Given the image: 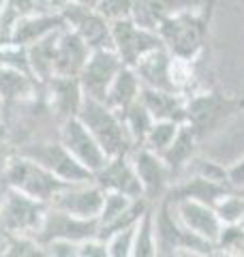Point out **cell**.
Wrapping results in <instances>:
<instances>
[{"label":"cell","instance_id":"cell-1","mask_svg":"<svg viewBox=\"0 0 244 257\" xmlns=\"http://www.w3.org/2000/svg\"><path fill=\"white\" fill-rule=\"evenodd\" d=\"M214 3L216 0H206L201 7L180 11L159 24L157 32L163 45L180 64H193L206 52Z\"/></svg>","mask_w":244,"mask_h":257},{"label":"cell","instance_id":"cell-2","mask_svg":"<svg viewBox=\"0 0 244 257\" xmlns=\"http://www.w3.org/2000/svg\"><path fill=\"white\" fill-rule=\"evenodd\" d=\"M244 111V96L221 90H203L186 94V124H191L199 142L221 133L235 116Z\"/></svg>","mask_w":244,"mask_h":257},{"label":"cell","instance_id":"cell-3","mask_svg":"<svg viewBox=\"0 0 244 257\" xmlns=\"http://www.w3.org/2000/svg\"><path fill=\"white\" fill-rule=\"evenodd\" d=\"M154 234H157V255L172 257L180 253L193 255H214L216 244L193 234L178 221L174 204L167 197L154 204Z\"/></svg>","mask_w":244,"mask_h":257},{"label":"cell","instance_id":"cell-4","mask_svg":"<svg viewBox=\"0 0 244 257\" xmlns=\"http://www.w3.org/2000/svg\"><path fill=\"white\" fill-rule=\"evenodd\" d=\"M77 118L86 124L96 142L101 144L107 157L116 155H131L133 152V140L129 135L125 120L116 109H111L105 101H96L90 96H84V103L79 107Z\"/></svg>","mask_w":244,"mask_h":257},{"label":"cell","instance_id":"cell-5","mask_svg":"<svg viewBox=\"0 0 244 257\" xmlns=\"http://www.w3.org/2000/svg\"><path fill=\"white\" fill-rule=\"evenodd\" d=\"M15 152L22 157L32 159L35 163L43 165L64 182H86L94 180V174L86 170L79 161L64 148V144L56 138H37L30 142H22L15 146Z\"/></svg>","mask_w":244,"mask_h":257},{"label":"cell","instance_id":"cell-6","mask_svg":"<svg viewBox=\"0 0 244 257\" xmlns=\"http://www.w3.org/2000/svg\"><path fill=\"white\" fill-rule=\"evenodd\" d=\"M47 202H41L22 193L18 189L7 187L3 204H0V234L3 236H37L47 212Z\"/></svg>","mask_w":244,"mask_h":257},{"label":"cell","instance_id":"cell-7","mask_svg":"<svg viewBox=\"0 0 244 257\" xmlns=\"http://www.w3.org/2000/svg\"><path fill=\"white\" fill-rule=\"evenodd\" d=\"M3 180L7 187L11 189H18L22 193H26V195L35 197V199H41V202H47L50 204V199L58 193L64 184L56 174H52L50 170H45L43 165L35 163L32 159L28 157H22V155H15L11 157L9 165H7L5 170V176Z\"/></svg>","mask_w":244,"mask_h":257},{"label":"cell","instance_id":"cell-8","mask_svg":"<svg viewBox=\"0 0 244 257\" xmlns=\"http://www.w3.org/2000/svg\"><path fill=\"white\" fill-rule=\"evenodd\" d=\"M111 39L113 50L127 67H135L146 54L163 47V41L157 30L140 26L133 18L111 22Z\"/></svg>","mask_w":244,"mask_h":257},{"label":"cell","instance_id":"cell-9","mask_svg":"<svg viewBox=\"0 0 244 257\" xmlns=\"http://www.w3.org/2000/svg\"><path fill=\"white\" fill-rule=\"evenodd\" d=\"M64 24L75 30L77 35L88 43L90 50H113L111 39V22L94 9V5H84L71 0L60 9Z\"/></svg>","mask_w":244,"mask_h":257},{"label":"cell","instance_id":"cell-10","mask_svg":"<svg viewBox=\"0 0 244 257\" xmlns=\"http://www.w3.org/2000/svg\"><path fill=\"white\" fill-rule=\"evenodd\" d=\"M99 227H101L99 219H81V216L58 210V208H54V206H47L43 223H41L35 238L41 244L50 242V240H56V238L73 240V242H84L88 238L99 236Z\"/></svg>","mask_w":244,"mask_h":257},{"label":"cell","instance_id":"cell-11","mask_svg":"<svg viewBox=\"0 0 244 257\" xmlns=\"http://www.w3.org/2000/svg\"><path fill=\"white\" fill-rule=\"evenodd\" d=\"M58 140L64 144V148L92 174L96 170H101L105 165V161L109 159L105 155V150L101 148V144L96 142V138L88 131L86 124L81 122L77 116L62 120L58 126Z\"/></svg>","mask_w":244,"mask_h":257},{"label":"cell","instance_id":"cell-12","mask_svg":"<svg viewBox=\"0 0 244 257\" xmlns=\"http://www.w3.org/2000/svg\"><path fill=\"white\" fill-rule=\"evenodd\" d=\"M122 67H125V62L120 60L116 50H92L79 73V84L81 90H84V96L105 101V94H107L113 77L118 75Z\"/></svg>","mask_w":244,"mask_h":257},{"label":"cell","instance_id":"cell-13","mask_svg":"<svg viewBox=\"0 0 244 257\" xmlns=\"http://www.w3.org/2000/svg\"><path fill=\"white\" fill-rule=\"evenodd\" d=\"M105 191L94 180L69 182L50 199V206L64 210L81 219H99L103 208Z\"/></svg>","mask_w":244,"mask_h":257},{"label":"cell","instance_id":"cell-14","mask_svg":"<svg viewBox=\"0 0 244 257\" xmlns=\"http://www.w3.org/2000/svg\"><path fill=\"white\" fill-rule=\"evenodd\" d=\"M131 161H133V167L137 172V178L142 182L144 197L148 199V202L157 204L159 199L167 195V191L174 182V176L169 172V167L165 165V161L161 159V155L148 150L146 146L135 148L131 152Z\"/></svg>","mask_w":244,"mask_h":257},{"label":"cell","instance_id":"cell-15","mask_svg":"<svg viewBox=\"0 0 244 257\" xmlns=\"http://www.w3.org/2000/svg\"><path fill=\"white\" fill-rule=\"evenodd\" d=\"M178 62L172 54L165 50V45L146 54L144 58L135 64V73L142 79V86L148 88H159V90H176L184 92V88L178 77Z\"/></svg>","mask_w":244,"mask_h":257},{"label":"cell","instance_id":"cell-16","mask_svg":"<svg viewBox=\"0 0 244 257\" xmlns=\"http://www.w3.org/2000/svg\"><path fill=\"white\" fill-rule=\"evenodd\" d=\"M94 182L103 191L125 193L129 197H144L142 182L137 178V172L133 167L131 155H116L105 161L101 170L94 172Z\"/></svg>","mask_w":244,"mask_h":257},{"label":"cell","instance_id":"cell-17","mask_svg":"<svg viewBox=\"0 0 244 257\" xmlns=\"http://www.w3.org/2000/svg\"><path fill=\"white\" fill-rule=\"evenodd\" d=\"M62 15L56 13V11H32L24 18L15 20L13 26L7 32V39L5 41L15 43V45H22V47H28L30 43L39 41L52 32H58L60 28H64Z\"/></svg>","mask_w":244,"mask_h":257},{"label":"cell","instance_id":"cell-18","mask_svg":"<svg viewBox=\"0 0 244 257\" xmlns=\"http://www.w3.org/2000/svg\"><path fill=\"white\" fill-rule=\"evenodd\" d=\"M43 86H45V101L58 122L79 114V107L84 103V90H81L79 77L56 75Z\"/></svg>","mask_w":244,"mask_h":257},{"label":"cell","instance_id":"cell-19","mask_svg":"<svg viewBox=\"0 0 244 257\" xmlns=\"http://www.w3.org/2000/svg\"><path fill=\"white\" fill-rule=\"evenodd\" d=\"M229 191H233L229 184H221V182L208 180V178H203V176H195V174H184L172 182V187H169L165 197L169 202L193 199V202H201V204H208L214 208V204L221 197H225Z\"/></svg>","mask_w":244,"mask_h":257},{"label":"cell","instance_id":"cell-20","mask_svg":"<svg viewBox=\"0 0 244 257\" xmlns=\"http://www.w3.org/2000/svg\"><path fill=\"white\" fill-rule=\"evenodd\" d=\"M90 47L81 39L75 30H71L69 26H64L58 32L56 39V75L62 77H79L81 69L90 56Z\"/></svg>","mask_w":244,"mask_h":257},{"label":"cell","instance_id":"cell-21","mask_svg":"<svg viewBox=\"0 0 244 257\" xmlns=\"http://www.w3.org/2000/svg\"><path fill=\"white\" fill-rule=\"evenodd\" d=\"M172 204H174L178 221H180L186 229L216 244V238H218V231H221L223 223L212 206L193 202V199H180V202H172Z\"/></svg>","mask_w":244,"mask_h":257},{"label":"cell","instance_id":"cell-22","mask_svg":"<svg viewBox=\"0 0 244 257\" xmlns=\"http://www.w3.org/2000/svg\"><path fill=\"white\" fill-rule=\"evenodd\" d=\"M140 101L152 114L154 120H174L186 122V94L176 90H159V88L142 86Z\"/></svg>","mask_w":244,"mask_h":257},{"label":"cell","instance_id":"cell-23","mask_svg":"<svg viewBox=\"0 0 244 257\" xmlns=\"http://www.w3.org/2000/svg\"><path fill=\"white\" fill-rule=\"evenodd\" d=\"M206 0H135L131 18L140 26L157 30L163 20L172 18V15L201 7Z\"/></svg>","mask_w":244,"mask_h":257},{"label":"cell","instance_id":"cell-24","mask_svg":"<svg viewBox=\"0 0 244 257\" xmlns=\"http://www.w3.org/2000/svg\"><path fill=\"white\" fill-rule=\"evenodd\" d=\"M199 138L195 135V131L191 128V124L182 122L178 128L174 142L167 146V150L161 155V159L165 161V165L169 167L174 180H178L182 176V172L186 170V165L197 157V148H199Z\"/></svg>","mask_w":244,"mask_h":257},{"label":"cell","instance_id":"cell-25","mask_svg":"<svg viewBox=\"0 0 244 257\" xmlns=\"http://www.w3.org/2000/svg\"><path fill=\"white\" fill-rule=\"evenodd\" d=\"M43 92V84L24 71L0 64V99L3 103L28 101Z\"/></svg>","mask_w":244,"mask_h":257},{"label":"cell","instance_id":"cell-26","mask_svg":"<svg viewBox=\"0 0 244 257\" xmlns=\"http://www.w3.org/2000/svg\"><path fill=\"white\" fill-rule=\"evenodd\" d=\"M58 32H52V35L39 39V41L30 43L26 47L30 71H32V75H35V79H39L41 84H47L50 79L56 77L54 64H56V39H58Z\"/></svg>","mask_w":244,"mask_h":257},{"label":"cell","instance_id":"cell-27","mask_svg":"<svg viewBox=\"0 0 244 257\" xmlns=\"http://www.w3.org/2000/svg\"><path fill=\"white\" fill-rule=\"evenodd\" d=\"M142 94V79L137 77L135 69L133 67H122L118 71V75L113 77V82L109 86L107 94H105V103L111 107V109H125L129 107L131 103H135L137 99H140Z\"/></svg>","mask_w":244,"mask_h":257},{"label":"cell","instance_id":"cell-28","mask_svg":"<svg viewBox=\"0 0 244 257\" xmlns=\"http://www.w3.org/2000/svg\"><path fill=\"white\" fill-rule=\"evenodd\" d=\"M118 114L122 116V120H125V126H127L129 135H131V140H133V146H135V148L144 146L146 135H148L150 126L154 124V118H152L150 111L146 109V105H144L140 99H137V101L131 103L129 107L120 109ZM135 148H133V150H135Z\"/></svg>","mask_w":244,"mask_h":257},{"label":"cell","instance_id":"cell-29","mask_svg":"<svg viewBox=\"0 0 244 257\" xmlns=\"http://www.w3.org/2000/svg\"><path fill=\"white\" fill-rule=\"evenodd\" d=\"M133 257H157V234H154V204L142 214L135 225Z\"/></svg>","mask_w":244,"mask_h":257},{"label":"cell","instance_id":"cell-30","mask_svg":"<svg viewBox=\"0 0 244 257\" xmlns=\"http://www.w3.org/2000/svg\"><path fill=\"white\" fill-rule=\"evenodd\" d=\"M178 128H180V122H174V120H154V124L150 126L144 140V146L157 155H163L169 144L174 142Z\"/></svg>","mask_w":244,"mask_h":257},{"label":"cell","instance_id":"cell-31","mask_svg":"<svg viewBox=\"0 0 244 257\" xmlns=\"http://www.w3.org/2000/svg\"><path fill=\"white\" fill-rule=\"evenodd\" d=\"M0 255L5 257H45V248L35 236H5Z\"/></svg>","mask_w":244,"mask_h":257},{"label":"cell","instance_id":"cell-32","mask_svg":"<svg viewBox=\"0 0 244 257\" xmlns=\"http://www.w3.org/2000/svg\"><path fill=\"white\" fill-rule=\"evenodd\" d=\"M214 212L218 214L221 223H242L244 221V195L238 189L229 191L225 197H221L214 204Z\"/></svg>","mask_w":244,"mask_h":257},{"label":"cell","instance_id":"cell-33","mask_svg":"<svg viewBox=\"0 0 244 257\" xmlns=\"http://www.w3.org/2000/svg\"><path fill=\"white\" fill-rule=\"evenodd\" d=\"M37 11V0H5V9L0 15V37L7 39V32L15 20Z\"/></svg>","mask_w":244,"mask_h":257},{"label":"cell","instance_id":"cell-34","mask_svg":"<svg viewBox=\"0 0 244 257\" xmlns=\"http://www.w3.org/2000/svg\"><path fill=\"white\" fill-rule=\"evenodd\" d=\"M184 174H195V176H203V178L221 182V184H229V182H227V167L225 165L216 163V161H210V159H201V157H195L191 163L186 165V170L182 172V176ZM229 187H231V184H229Z\"/></svg>","mask_w":244,"mask_h":257},{"label":"cell","instance_id":"cell-35","mask_svg":"<svg viewBox=\"0 0 244 257\" xmlns=\"http://www.w3.org/2000/svg\"><path fill=\"white\" fill-rule=\"evenodd\" d=\"M244 248V221L242 223H225L216 238V251L229 253Z\"/></svg>","mask_w":244,"mask_h":257},{"label":"cell","instance_id":"cell-36","mask_svg":"<svg viewBox=\"0 0 244 257\" xmlns=\"http://www.w3.org/2000/svg\"><path fill=\"white\" fill-rule=\"evenodd\" d=\"M135 202V197H129L125 193H113V191H105V199H103V208L99 214V223L107 225L109 221H113L118 214H122L129 206Z\"/></svg>","mask_w":244,"mask_h":257},{"label":"cell","instance_id":"cell-37","mask_svg":"<svg viewBox=\"0 0 244 257\" xmlns=\"http://www.w3.org/2000/svg\"><path fill=\"white\" fill-rule=\"evenodd\" d=\"M137 225V223H135ZM135 225L127 229H120L111 234L105 242H107L109 257H133V240H135Z\"/></svg>","mask_w":244,"mask_h":257},{"label":"cell","instance_id":"cell-38","mask_svg":"<svg viewBox=\"0 0 244 257\" xmlns=\"http://www.w3.org/2000/svg\"><path fill=\"white\" fill-rule=\"evenodd\" d=\"M133 5L135 0H94V9L109 22L131 18Z\"/></svg>","mask_w":244,"mask_h":257},{"label":"cell","instance_id":"cell-39","mask_svg":"<svg viewBox=\"0 0 244 257\" xmlns=\"http://www.w3.org/2000/svg\"><path fill=\"white\" fill-rule=\"evenodd\" d=\"M45 257H79V242L64 238H56L43 244Z\"/></svg>","mask_w":244,"mask_h":257},{"label":"cell","instance_id":"cell-40","mask_svg":"<svg viewBox=\"0 0 244 257\" xmlns=\"http://www.w3.org/2000/svg\"><path fill=\"white\" fill-rule=\"evenodd\" d=\"M79 257H109L107 242L99 236L84 240V242H79Z\"/></svg>","mask_w":244,"mask_h":257},{"label":"cell","instance_id":"cell-41","mask_svg":"<svg viewBox=\"0 0 244 257\" xmlns=\"http://www.w3.org/2000/svg\"><path fill=\"white\" fill-rule=\"evenodd\" d=\"M13 155H15V146L9 142V138L5 135L3 128H0V180H3L5 170H7V165H9Z\"/></svg>","mask_w":244,"mask_h":257},{"label":"cell","instance_id":"cell-42","mask_svg":"<svg viewBox=\"0 0 244 257\" xmlns=\"http://www.w3.org/2000/svg\"><path fill=\"white\" fill-rule=\"evenodd\" d=\"M227 182H229L233 189L244 187V157L238 159L235 163L227 165Z\"/></svg>","mask_w":244,"mask_h":257},{"label":"cell","instance_id":"cell-43","mask_svg":"<svg viewBox=\"0 0 244 257\" xmlns=\"http://www.w3.org/2000/svg\"><path fill=\"white\" fill-rule=\"evenodd\" d=\"M71 0H37V11H56L60 13L64 5H69Z\"/></svg>","mask_w":244,"mask_h":257},{"label":"cell","instance_id":"cell-44","mask_svg":"<svg viewBox=\"0 0 244 257\" xmlns=\"http://www.w3.org/2000/svg\"><path fill=\"white\" fill-rule=\"evenodd\" d=\"M5 191H7V184H5V180H0V204H3ZM3 244H5V236H3V234H0V251H3Z\"/></svg>","mask_w":244,"mask_h":257},{"label":"cell","instance_id":"cell-45","mask_svg":"<svg viewBox=\"0 0 244 257\" xmlns=\"http://www.w3.org/2000/svg\"><path fill=\"white\" fill-rule=\"evenodd\" d=\"M3 111H5V103H3V99H0V122H3Z\"/></svg>","mask_w":244,"mask_h":257},{"label":"cell","instance_id":"cell-46","mask_svg":"<svg viewBox=\"0 0 244 257\" xmlns=\"http://www.w3.org/2000/svg\"><path fill=\"white\" fill-rule=\"evenodd\" d=\"M75 3H84V5H94V0H75Z\"/></svg>","mask_w":244,"mask_h":257},{"label":"cell","instance_id":"cell-47","mask_svg":"<svg viewBox=\"0 0 244 257\" xmlns=\"http://www.w3.org/2000/svg\"><path fill=\"white\" fill-rule=\"evenodd\" d=\"M3 9H5V0H0V15H3Z\"/></svg>","mask_w":244,"mask_h":257},{"label":"cell","instance_id":"cell-48","mask_svg":"<svg viewBox=\"0 0 244 257\" xmlns=\"http://www.w3.org/2000/svg\"><path fill=\"white\" fill-rule=\"evenodd\" d=\"M3 41H5V39H3V37H0V45H3Z\"/></svg>","mask_w":244,"mask_h":257}]
</instances>
